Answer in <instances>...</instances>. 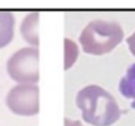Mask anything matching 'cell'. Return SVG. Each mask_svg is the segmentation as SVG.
Listing matches in <instances>:
<instances>
[{
  "mask_svg": "<svg viewBox=\"0 0 135 126\" xmlns=\"http://www.w3.org/2000/svg\"><path fill=\"white\" fill-rule=\"evenodd\" d=\"M75 102L84 121L94 126H109L121 116L113 96L99 86L90 85L82 88L77 93Z\"/></svg>",
  "mask_w": 135,
  "mask_h": 126,
  "instance_id": "6da1fadb",
  "label": "cell"
},
{
  "mask_svg": "<svg viewBox=\"0 0 135 126\" xmlns=\"http://www.w3.org/2000/svg\"><path fill=\"white\" fill-rule=\"evenodd\" d=\"M121 26L115 21L94 20L81 32L79 37L85 53L103 54L113 50L123 39Z\"/></svg>",
  "mask_w": 135,
  "mask_h": 126,
  "instance_id": "7a4b0ae2",
  "label": "cell"
},
{
  "mask_svg": "<svg viewBox=\"0 0 135 126\" xmlns=\"http://www.w3.org/2000/svg\"><path fill=\"white\" fill-rule=\"evenodd\" d=\"M10 77L20 84H35L39 81V49L24 47L17 51L7 64Z\"/></svg>",
  "mask_w": 135,
  "mask_h": 126,
  "instance_id": "3957f363",
  "label": "cell"
},
{
  "mask_svg": "<svg viewBox=\"0 0 135 126\" xmlns=\"http://www.w3.org/2000/svg\"><path fill=\"white\" fill-rule=\"evenodd\" d=\"M6 102L18 115H34L39 112V87L35 84H18L9 90Z\"/></svg>",
  "mask_w": 135,
  "mask_h": 126,
  "instance_id": "277c9868",
  "label": "cell"
},
{
  "mask_svg": "<svg viewBox=\"0 0 135 126\" xmlns=\"http://www.w3.org/2000/svg\"><path fill=\"white\" fill-rule=\"evenodd\" d=\"M38 25H39V12L35 11L27 15L20 26V31L23 39L33 47H37L39 45Z\"/></svg>",
  "mask_w": 135,
  "mask_h": 126,
  "instance_id": "5b68a950",
  "label": "cell"
},
{
  "mask_svg": "<svg viewBox=\"0 0 135 126\" xmlns=\"http://www.w3.org/2000/svg\"><path fill=\"white\" fill-rule=\"evenodd\" d=\"M15 18L13 13L0 10V48L7 45L14 35Z\"/></svg>",
  "mask_w": 135,
  "mask_h": 126,
  "instance_id": "8992f818",
  "label": "cell"
},
{
  "mask_svg": "<svg viewBox=\"0 0 135 126\" xmlns=\"http://www.w3.org/2000/svg\"><path fill=\"white\" fill-rule=\"evenodd\" d=\"M119 90L125 98L132 99L131 106L135 109V63L127 69L125 76L119 81Z\"/></svg>",
  "mask_w": 135,
  "mask_h": 126,
  "instance_id": "52a82bcc",
  "label": "cell"
},
{
  "mask_svg": "<svg viewBox=\"0 0 135 126\" xmlns=\"http://www.w3.org/2000/svg\"><path fill=\"white\" fill-rule=\"evenodd\" d=\"M127 43H128V44H129L131 52L135 55V32L131 37H129L128 39H127Z\"/></svg>",
  "mask_w": 135,
  "mask_h": 126,
  "instance_id": "ba28073f",
  "label": "cell"
},
{
  "mask_svg": "<svg viewBox=\"0 0 135 126\" xmlns=\"http://www.w3.org/2000/svg\"><path fill=\"white\" fill-rule=\"evenodd\" d=\"M64 126H83L79 121H71L65 118L64 119Z\"/></svg>",
  "mask_w": 135,
  "mask_h": 126,
  "instance_id": "9c48e42d",
  "label": "cell"
}]
</instances>
